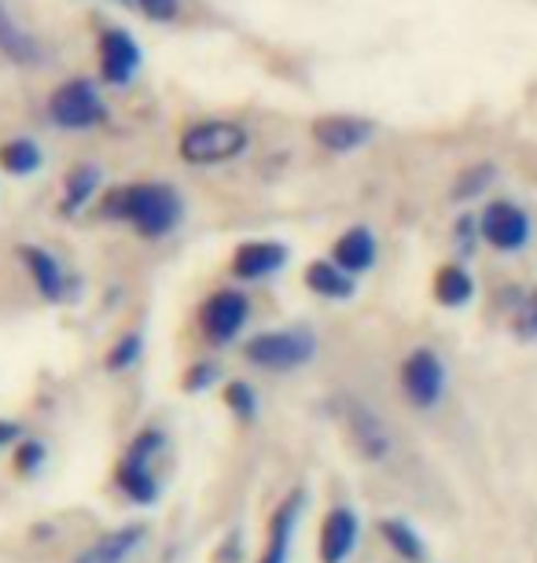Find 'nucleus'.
<instances>
[{
  "label": "nucleus",
  "mask_w": 537,
  "mask_h": 563,
  "mask_svg": "<svg viewBox=\"0 0 537 563\" xmlns=\"http://www.w3.org/2000/svg\"><path fill=\"white\" fill-rule=\"evenodd\" d=\"M100 210H103V218L133 225L136 236L163 240V236H170L177 225H181L184 203H181V196H177L170 185L144 180V185L114 188V192L103 199Z\"/></svg>",
  "instance_id": "obj_1"
},
{
  "label": "nucleus",
  "mask_w": 537,
  "mask_h": 563,
  "mask_svg": "<svg viewBox=\"0 0 537 563\" xmlns=\"http://www.w3.org/2000/svg\"><path fill=\"white\" fill-rule=\"evenodd\" d=\"M244 361L261 372H299L317 357V335L305 328H272V332L250 335L244 346Z\"/></svg>",
  "instance_id": "obj_2"
},
{
  "label": "nucleus",
  "mask_w": 537,
  "mask_h": 563,
  "mask_svg": "<svg viewBox=\"0 0 537 563\" xmlns=\"http://www.w3.org/2000/svg\"><path fill=\"white\" fill-rule=\"evenodd\" d=\"M398 387H402V398L416 412H435L441 401H446V390H449L446 357L430 346L409 350L402 357V365H398Z\"/></svg>",
  "instance_id": "obj_3"
},
{
  "label": "nucleus",
  "mask_w": 537,
  "mask_h": 563,
  "mask_svg": "<svg viewBox=\"0 0 537 563\" xmlns=\"http://www.w3.org/2000/svg\"><path fill=\"white\" fill-rule=\"evenodd\" d=\"M250 136L244 125L236 122H195L192 130L181 133L177 152L188 166H217V163H233L247 152Z\"/></svg>",
  "instance_id": "obj_4"
},
{
  "label": "nucleus",
  "mask_w": 537,
  "mask_h": 563,
  "mask_svg": "<svg viewBox=\"0 0 537 563\" xmlns=\"http://www.w3.org/2000/svg\"><path fill=\"white\" fill-rule=\"evenodd\" d=\"M479 236L497 254H519L534 240V218L515 199H490L479 214Z\"/></svg>",
  "instance_id": "obj_5"
},
{
  "label": "nucleus",
  "mask_w": 537,
  "mask_h": 563,
  "mask_svg": "<svg viewBox=\"0 0 537 563\" xmlns=\"http://www.w3.org/2000/svg\"><path fill=\"white\" fill-rule=\"evenodd\" d=\"M250 321V299L239 288H221L199 306V332L210 346H233Z\"/></svg>",
  "instance_id": "obj_6"
},
{
  "label": "nucleus",
  "mask_w": 537,
  "mask_h": 563,
  "mask_svg": "<svg viewBox=\"0 0 537 563\" xmlns=\"http://www.w3.org/2000/svg\"><path fill=\"white\" fill-rule=\"evenodd\" d=\"M339 417L346 423V434H350L354 450L365 456L368 464H383L391 461L394 453V431L379 412L361 398H343Z\"/></svg>",
  "instance_id": "obj_7"
},
{
  "label": "nucleus",
  "mask_w": 537,
  "mask_h": 563,
  "mask_svg": "<svg viewBox=\"0 0 537 563\" xmlns=\"http://www.w3.org/2000/svg\"><path fill=\"white\" fill-rule=\"evenodd\" d=\"M48 119L59 130H92L108 119V103L100 100L97 85L89 78H70L48 97Z\"/></svg>",
  "instance_id": "obj_8"
},
{
  "label": "nucleus",
  "mask_w": 537,
  "mask_h": 563,
  "mask_svg": "<svg viewBox=\"0 0 537 563\" xmlns=\"http://www.w3.org/2000/svg\"><path fill=\"white\" fill-rule=\"evenodd\" d=\"M361 541V516L350 505H332L321 519L317 560L321 563H350Z\"/></svg>",
  "instance_id": "obj_9"
},
{
  "label": "nucleus",
  "mask_w": 537,
  "mask_h": 563,
  "mask_svg": "<svg viewBox=\"0 0 537 563\" xmlns=\"http://www.w3.org/2000/svg\"><path fill=\"white\" fill-rule=\"evenodd\" d=\"M305 508V494L294 490L277 505V512L269 516L266 527V545H261L258 563H291V545H294V530H299V516Z\"/></svg>",
  "instance_id": "obj_10"
},
{
  "label": "nucleus",
  "mask_w": 537,
  "mask_h": 563,
  "mask_svg": "<svg viewBox=\"0 0 537 563\" xmlns=\"http://www.w3.org/2000/svg\"><path fill=\"white\" fill-rule=\"evenodd\" d=\"M288 265V247L277 240H250V243H239L233 251V262H228V273L236 280H266V276L280 273Z\"/></svg>",
  "instance_id": "obj_11"
},
{
  "label": "nucleus",
  "mask_w": 537,
  "mask_h": 563,
  "mask_svg": "<svg viewBox=\"0 0 537 563\" xmlns=\"http://www.w3.org/2000/svg\"><path fill=\"white\" fill-rule=\"evenodd\" d=\"M144 541H147L144 523H122L81 549L74 563H130L144 549Z\"/></svg>",
  "instance_id": "obj_12"
},
{
  "label": "nucleus",
  "mask_w": 537,
  "mask_h": 563,
  "mask_svg": "<svg viewBox=\"0 0 537 563\" xmlns=\"http://www.w3.org/2000/svg\"><path fill=\"white\" fill-rule=\"evenodd\" d=\"M310 133L324 152L346 155V152H357V147H365L372 141L376 125L365 119H354V114H324V119L313 122Z\"/></svg>",
  "instance_id": "obj_13"
},
{
  "label": "nucleus",
  "mask_w": 537,
  "mask_h": 563,
  "mask_svg": "<svg viewBox=\"0 0 537 563\" xmlns=\"http://www.w3.org/2000/svg\"><path fill=\"white\" fill-rule=\"evenodd\" d=\"M136 67H141V48L125 30H108L100 37V74L111 85H130Z\"/></svg>",
  "instance_id": "obj_14"
},
{
  "label": "nucleus",
  "mask_w": 537,
  "mask_h": 563,
  "mask_svg": "<svg viewBox=\"0 0 537 563\" xmlns=\"http://www.w3.org/2000/svg\"><path fill=\"white\" fill-rule=\"evenodd\" d=\"M114 486H119L133 505H155L163 494V479L155 475V461H141V456H133V453H122L119 467H114Z\"/></svg>",
  "instance_id": "obj_15"
},
{
  "label": "nucleus",
  "mask_w": 537,
  "mask_h": 563,
  "mask_svg": "<svg viewBox=\"0 0 537 563\" xmlns=\"http://www.w3.org/2000/svg\"><path fill=\"white\" fill-rule=\"evenodd\" d=\"M19 258H23L30 280H34V288L41 291V299H48V302L67 299L70 280H67V273H63L56 254L45 251V247H34V243H26V247H19Z\"/></svg>",
  "instance_id": "obj_16"
},
{
  "label": "nucleus",
  "mask_w": 537,
  "mask_h": 563,
  "mask_svg": "<svg viewBox=\"0 0 537 563\" xmlns=\"http://www.w3.org/2000/svg\"><path fill=\"white\" fill-rule=\"evenodd\" d=\"M376 254H379V243H376L372 229H368V225L346 229L343 236L332 243V262L339 265V269L350 273V276L372 269V265H376Z\"/></svg>",
  "instance_id": "obj_17"
},
{
  "label": "nucleus",
  "mask_w": 537,
  "mask_h": 563,
  "mask_svg": "<svg viewBox=\"0 0 537 563\" xmlns=\"http://www.w3.org/2000/svg\"><path fill=\"white\" fill-rule=\"evenodd\" d=\"M430 295H435L438 306L446 310H465V306L476 299V276L465 262H446L438 265L435 280H430Z\"/></svg>",
  "instance_id": "obj_18"
},
{
  "label": "nucleus",
  "mask_w": 537,
  "mask_h": 563,
  "mask_svg": "<svg viewBox=\"0 0 537 563\" xmlns=\"http://www.w3.org/2000/svg\"><path fill=\"white\" fill-rule=\"evenodd\" d=\"M302 280H305V288H310L313 295H321V299H332V302H346V299H354V291H357V280L346 269H339L332 258H317V262H310L305 265V273H302Z\"/></svg>",
  "instance_id": "obj_19"
},
{
  "label": "nucleus",
  "mask_w": 537,
  "mask_h": 563,
  "mask_svg": "<svg viewBox=\"0 0 537 563\" xmlns=\"http://www.w3.org/2000/svg\"><path fill=\"white\" fill-rule=\"evenodd\" d=\"M0 56L12 59V63H23V67H37V63L45 59L41 56V45L15 23V15L8 12L4 0H0Z\"/></svg>",
  "instance_id": "obj_20"
},
{
  "label": "nucleus",
  "mask_w": 537,
  "mask_h": 563,
  "mask_svg": "<svg viewBox=\"0 0 537 563\" xmlns=\"http://www.w3.org/2000/svg\"><path fill=\"white\" fill-rule=\"evenodd\" d=\"M379 538L387 541V549L405 563H424L427 560V541L419 538V530L402 516L379 519Z\"/></svg>",
  "instance_id": "obj_21"
},
{
  "label": "nucleus",
  "mask_w": 537,
  "mask_h": 563,
  "mask_svg": "<svg viewBox=\"0 0 537 563\" xmlns=\"http://www.w3.org/2000/svg\"><path fill=\"white\" fill-rule=\"evenodd\" d=\"M100 166L92 163H78L67 169V180H63V214H81L100 192Z\"/></svg>",
  "instance_id": "obj_22"
},
{
  "label": "nucleus",
  "mask_w": 537,
  "mask_h": 563,
  "mask_svg": "<svg viewBox=\"0 0 537 563\" xmlns=\"http://www.w3.org/2000/svg\"><path fill=\"white\" fill-rule=\"evenodd\" d=\"M41 163H45V155H41L37 141H30V136H15V141L0 144V169H8L12 177L37 174Z\"/></svg>",
  "instance_id": "obj_23"
},
{
  "label": "nucleus",
  "mask_w": 537,
  "mask_h": 563,
  "mask_svg": "<svg viewBox=\"0 0 537 563\" xmlns=\"http://www.w3.org/2000/svg\"><path fill=\"white\" fill-rule=\"evenodd\" d=\"M497 180V166L493 163H476V166H465L452 180V192L449 199L452 203H471V199H482L490 192V185Z\"/></svg>",
  "instance_id": "obj_24"
},
{
  "label": "nucleus",
  "mask_w": 537,
  "mask_h": 563,
  "mask_svg": "<svg viewBox=\"0 0 537 563\" xmlns=\"http://www.w3.org/2000/svg\"><path fill=\"white\" fill-rule=\"evenodd\" d=\"M225 406L233 412L236 420L244 423H255L258 412H261V401H258V390L247 384V379H228L225 384Z\"/></svg>",
  "instance_id": "obj_25"
},
{
  "label": "nucleus",
  "mask_w": 537,
  "mask_h": 563,
  "mask_svg": "<svg viewBox=\"0 0 537 563\" xmlns=\"http://www.w3.org/2000/svg\"><path fill=\"white\" fill-rule=\"evenodd\" d=\"M144 357V335L141 332H125L122 339H114L108 357H103V368L108 372H130L141 365Z\"/></svg>",
  "instance_id": "obj_26"
},
{
  "label": "nucleus",
  "mask_w": 537,
  "mask_h": 563,
  "mask_svg": "<svg viewBox=\"0 0 537 563\" xmlns=\"http://www.w3.org/2000/svg\"><path fill=\"white\" fill-rule=\"evenodd\" d=\"M512 335L519 343H537V288L523 295V302L512 310Z\"/></svg>",
  "instance_id": "obj_27"
},
{
  "label": "nucleus",
  "mask_w": 537,
  "mask_h": 563,
  "mask_svg": "<svg viewBox=\"0 0 537 563\" xmlns=\"http://www.w3.org/2000/svg\"><path fill=\"white\" fill-rule=\"evenodd\" d=\"M45 461H48V445L41 439H30V434H26V439L15 445V461L12 464H15L19 475H37L41 467H45Z\"/></svg>",
  "instance_id": "obj_28"
},
{
  "label": "nucleus",
  "mask_w": 537,
  "mask_h": 563,
  "mask_svg": "<svg viewBox=\"0 0 537 563\" xmlns=\"http://www.w3.org/2000/svg\"><path fill=\"white\" fill-rule=\"evenodd\" d=\"M217 365L214 361H195V365H188L184 368V379H181V387L188 390V395H203V390H210L217 384Z\"/></svg>",
  "instance_id": "obj_29"
},
{
  "label": "nucleus",
  "mask_w": 537,
  "mask_h": 563,
  "mask_svg": "<svg viewBox=\"0 0 537 563\" xmlns=\"http://www.w3.org/2000/svg\"><path fill=\"white\" fill-rule=\"evenodd\" d=\"M479 218H460L457 229H452V247H457V258H471V251H476L479 243Z\"/></svg>",
  "instance_id": "obj_30"
},
{
  "label": "nucleus",
  "mask_w": 537,
  "mask_h": 563,
  "mask_svg": "<svg viewBox=\"0 0 537 563\" xmlns=\"http://www.w3.org/2000/svg\"><path fill=\"white\" fill-rule=\"evenodd\" d=\"M125 4L136 8L147 19H155V23H170L177 15V0H125Z\"/></svg>",
  "instance_id": "obj_31"
},
{
  "label": "nucleus",
  "mask_w": 537,
  "mask_h": 563,
  "mask_svg": "<svg viewBox=\"0 0 537 563\" xmlns=\"http://www.w3.org/2000/svg\"><path fill=\"white\" fill-rule=\"evenodd\" d=\"M26 439V431L19 428L15 420H8V417H0V450H8V445H19Z\"/></svg>",
  "instance_id": "obj_32"
}]
</instances>
